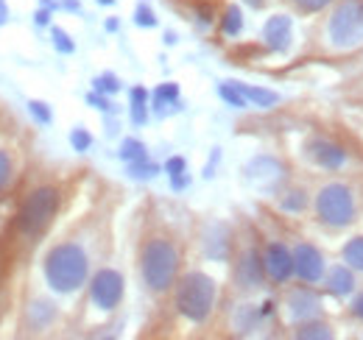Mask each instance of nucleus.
Instances as JSON below:
<instances>
[{"instance_id":"1","label":"nucleus","mask_w":363,"mask_h":340,"mask_svg":"<svg viewBox=\"0 0 363 340\" xmlns=\"http://www.w3.org/2000/svg\"><path fill=\"white\" fill-rule=\"evenodd\" d=\"M45 276L53 290L73 293L87 282V254L76 243L56 246L45 259Z\"/></svg>"},{"instance_id":"2","label":"nucleus","mask_w":363,"mask_h":340,"mask_svg":"<svg viewBox=\"0 0 363 340\" xmlns=\"http://www.w3.org/2000/svg\"><path fill=\"white\" fill-rule=\"evenodd\" d=\"M177 271H179V254L174 249L171 240H148L143 249V279L151 290L162 293L177 282Z\"/></svg>"},{"instance_id":"3","label":"nucleus","mask_w":363,"mask_h":340,"mask_svg":"<svg viewBox=\"0 0 363 340\" xmlns=\"http://www.w3.org/2000/svg\"><path fill=\"white\" fill-rule=\"evenodd\" d=\"M216 304V282L204 273H187L177 290V307L184 318L201 324Z\"/></svg>"},{"instance_id":"4","label":"nucleus","mask_w":363,"mask_h":340,"mask_svg":"<svg viewBox=\"0 0 363 340\" xmlns=\"http://www.w3.org/2000/svg\"><path fill=\"white\" fill-rule=\"evenodd\" d=\"M56 207H59V193H56L53 187L37 190V193L23 204V210H20V215H17V226H20V232L28 234V237L43 234L48 226H50L53 215H56Z\"/></svg>"},{"instance_id":"5","label":"nucleus","mask_w":363,"mask_h":340,"mask_svg":"<svg viewBox=\"0 0 363 340\" xmlns=\"http://www.w3.org/2000/svg\"><path fill=\"white\" fill-rule=\"evenodd\" d=\"M316 210H318V217L324 223H330V226H347L352 220V215H355L350 187H344V184H327L318 193Z\"/></svg>"},{"instance_id":"6","label":"nucleus","mask_w":363,"mask_h":340,"mask_svg":"<svg viewBox=\"0 0 363 340\" xmlns=\"http://www.w3.org/2000/svg\"><path fill=\"white\" fill-rule=\"evenodd\" d=\"M333 40L341 45L352 42L363 34V0H344L330 23Z\"/></svg>"},{"instance_id":"7","label":"nucleus","mask_w":363,"mask_h":340,"mask_svg":"<svg viewBox=\"0 0 363 340\" xmlns=\"http://www.w3.org/2000/svg\"><path fill=\"white\" fill-rule=\"evenodd\" d=\"M123 298V276L118 271H98L92 279V301L101 310H115Z\"/></svg>"},{"instance_id":"8","label":"nucleus","mask_w":363,"mask_h":340,"mask_svg":"<svg viewBox=\"0 0 363 340\" xmlns=\"http://www.w3.org/2000/svg\"><path fill=\"white\" fill-rule=\"evenodd\" d=\"M294 271L299 273L302 282H316V279L324 276V259H321L316 246H311V243L296 246V251H294Z\"/></svg>"},{"instance_id":"9","label":"nucleus","mask_w":363,"mask_h":340,"mask_svg":"<svg viewBox=\"0 0 363 340\" xmlns=\"http://www.w3.org/2000/svg\"><path fill=\"white\" fill-rule=\"evenodd\" d=\"M308 157L316 162L318 168H327V170H338L347 162V151L341 145L330 142V140H311Z\"/></svg>"},{"instance_id":"10","label":"nucleus","mask_w":363,"mask_h":340,"mask_svg":"<svg viewBox=\"0 0 363 340\" xmlns=\"http://www.w3.org/2000/svg\"><path fill=\"white\" fill-rule=\"evenodd\" d=\"M266 276V259H260V254L252 249L240 256L238 268H235V279L240 288H257Z\"/></svg>"},{"instance_id":"11","label":"nucleus","mask_w":363,"mask_h":340,"mask_svg":"<svg viewBox=\"0 0 363 340\" xmlns=\"http://www.w3.org/2000/svg\"><path fill=\"white\" fill-rule=\"evenodd\" d=\"M266 273L274 282H288L294 273V254L282 246V243H272L266 249Z\"/></svg>"},{"instance_id":"12","label":"nucleus","mask_w":363,"mask_h":340,"mask_svg":"<svg viewBox=\"0 0 363 340\" xmlns=\"http://www.w3.org/2000/svg\"><path fill=\"white\" fill-rule=\"evenodd\" d=\"M263 40L272 50H288V45H291V20L282 17V14L272 17L266 23V28H263Z\"/></svg>"},{"instance_id":"13","label":"nucleus","mask_w":363,"mask_h":340,"mask_svg":"<svg viewBox=\"0 0 363 340\" xmlns=\"http://www.w3.org/2000/svg\"><path fill=\"white\" fill-rule=\"evenodd\" d=\"M352 288H355V276H352L350 265H338V268L327 271V290L330 293L347 296V293H352Z\"/></svg>"},{"instance_id":"14","label":"nucleus","mask_w":363,"mask_h":340,"mask_svg":"<svg viewBox=\"0 0 363 340\" xmlns=\"http://www.w3.org/2000/svg\"><path fill=\"white\" fill-rule=\"evenodd\" d=\"M232 84L243 92V98H246V101H252V103H255V106H260V109H272V106H277V101H279V95H277V92H272V89L238 84V81H232Z\"/></svg>"},{"instance_id":"15","label":"nucleus","mask_w":363,"mask_h":340,"mask_svg":"<svg viewBox=\"0 0 363 340\" xmlns=\"http://www.w3.org/2000/svg\"><path fill=\"white\" fill-rule=\"evenodd\" d=\"M171 103H177V106H179V86L177 84L157 86V89H154V101H151L154 112H157V115H165Z\"/></svg>"},{"instance_id":"16","label":"nucleus","mask_w":363,"mask_h":340,"mask_svg":"<svg viewBox=\"0 0 363 340\" xmlns=\"http://www.w3.org/2000/svg\"><path fill=\"white\" fill-rule=\"evenodd\" d=\"M288 307H291V312L296 315V318H308V315H313L318 310V298L311 293V290H296L294 296H291V301H288Z\"/></svg>"},{"instance_id":"17","label":"nucleus","mask_w":363,"mask_h":340,"mask_svg":"<svg viewBox=\"0 0 363 340\" xmlns=\"http://www.w3.org/2000/svg\"><path fill=\"white\" fill-rule=\"evenodd\" d=\"M148 120V89L145 86H135L132 89V123L143 126Z\"/></svg>"},{"instance_id":"18","label":"nucleus","mask_w":363,"mask_h":340,"mask_svg":"<svg viewBox=\"0 0 363 340\" xmlns=\"http://www.w3.org/2000/svg\"><path fill=\"white\" fill-rule=\"evenodd\" d=\"M121 159H126V162H137V159H145V145L135 140V137H129V140H123L121 142Z\"/></svg>"},{"instance_id":"19","label":"nucleus","mask_w":363,"mask_h":340,"mask_svg":"<svg viewBox=\"0 0 363 340\" xmlns=\"http://www.w3.org/2000/svg\"><path fill=\"white\" fill-rule=\"evenodd\" d=\"M218 95L227 101L232 109H246V106H249V101L243 98V92H240L235 84H221L218 86Z\"/></svg>"},{"instance_id":"20","label":"nucleus","mask_w":363,"mask_h":340,"mask_svg":"<svg viewBox=\"0 0 363 340\" xmlns=\"http://www.w3.org/2000/svg\"><path fill=\"white\" fill-rule=\"evenodd\" d=\"M240 28H243V14H240L238 6H229L227 14H224V34L227 37H238Z\"/></svg>"},{"instance_id":"21","label":"nucleus","mask_w":363,"mask_h":340,"mask_svg":"<svg viewBox=\"0 0 363 340\" xmlns=\"http://www.w3.org/2000/svg\"><path fill=\"white\" fill-rule=\"evenodd\" d=\"M344 259H347V265H350V268L363 271V237H355L352 243H347V249H344Z\"/></svg>"},{"instance_id":"22","label":"nucleus","mask_w":363,"mask_h":340,"mask_svg":"<svg viewBox=\"0 0 363 340\" xmlns=\"http://www.w3.org/2000/svg\"><path fill=\"white\" fill-rule=\"evenodd\" d=\"M50 40H53V45H56V50H59V53H65V56L76 53V42L67 37V31H65V28L53 26V28H50Z\"/></svg>"},{"instance_id":"23","label":"nucleus","mask_w":363,"mask_h":340,"mask_svg":"<svg viewBox=\"0 0 363 340\" xmlns=\"http://www.w3.org/2000/svg\"><path fill=\"white\" fill-rule=\"evenodd\" d=\"M160 168L154 165V162H148V159H137V162H129V176L132 178H151V176H157Z\"/></svg>"},{"instance_id":"24","label":"nucleus","mask_w":363,"mask_h":340,"mask_svg":"<svg viewBox=\"0 0 363 340\" xmlns=\"http://www.w3.org/2000/svg\"><path fill=\"white\" fill-rule=\"evenodd\" d=\"M28 112H31V118H34L37 123H43V126H48V123L53 120L50 106H48V103H43V101H28Z\"/></svg>"},{"instance_id":"25","label":"nucleus","mask_w":363,"mask_h":340,"mask_svg":"<svg viewBox=\"0 0 363 340\" xmlns=\"http://www.w3.org/2000/svg\"><path fill=\"white\" fill-rule=\"evenodd\" d=\"M92 84H95V92H104V95H112V92H118V89H121V81H118V76H112V73H104V76H98Z\"/></svg>"},{"instance_id":"26","label":"nucleus","mask_w":363,"mask_h":340,"mask_svg":"<svg viewBox=\"0 0 363 340\" xmlns=\"http://www.w3.org/2000/svg\"><path fill=\"white\" fill-rule=\"evenodd\" d=\"M70 145H73L79 154L90 151V145H92L90 131H84V128H73V131H70Z\"/></svg>"},{"instance_id":"27","label":"nucleus","mask_w":363,"mask_h":340,"mask_svg":"<svg viewBox=\"0 0 363 340\" xmlns=\"http://www.w3.org/2000/svg\"><path fill=\"white\" fill-rule=\"evenodd\" d=\"M135 23L140 28H154V26H157V17H154V11H151L145 3H140L135 8Z\"/></svg>"},{"instance_id":"28","label":"nucleus","mask_w":363,"mask_h":340,"mask_svg":"<svg viewBox=\"0 0 363 340\" xmlns=\"http://www.w3.org/2000/svg\"><path fill=\"white\" fill-rule=\"evenodd\" d=\"M305 204H308L305 193H291L288 198H282V210H291V212H296V210H305Z\"/></svg>"},{"instance_id":"29","label":"nucleus","mask_w":363,"mask_h":340,"mask_svg":"<svg viewBox=\"0 0 363 340\" xmlns=\"http://www.w3.org/2000/svg\"><path fill=\"white\" fill-rule=\"evenodd\" d=\"M299 338H330V327H318V324H305L299 329Z\"/></svg>"},{"instance_id":"30","label":"nucleus","mask_w":363,"mask_h":340,"mask_svg":"<svg viewBox=\"0 0 363 340\" xmlns=\"http://www.w3.org/2000/svg\"><path fill=\"white\" fill-rule=\"evenodd\" d=\"M9 176H11V159L6 151H0V190L9 184Z\"/></svg>"},{"instance_id":"31","label":"nucleus","mask_w":363,"mask_h":340,"mask_svg":"<svg viewBox=\"0 0 363 340\" xmlns=\"http://www.w3.org/2000/svg\"><path fill=\"white\" fill-rule=\"evenodd\" d=\"M87 103L95 106V109H101V112H109V109H112V103L106 101L104 92H90V95H87Z\"/></svg>"},{"instance_id":"32","label":"nucleus","mask_w":363,"mask_h":340,"mask_svg":"<svg viewBox=\"0 0 363 340\" xmlns=\"http://www.w3.org/2000/svg\"><path fill=\"white\" fill-rule=\"evenodd\" d=\"M165 173H168V176H179V173H187V162H184L182 157H171V159L165 162Z\"/></svg>"},{"instance_id":"33","label":"nucleus","mask_w":363,"mask_h":340,"mask_svg":"<svg viewBox=\"0 0 363 340\" xmlns=\"http://www.w3.org/2000/svg\"><path fill=\"white\" fill-rule=\"evenodd\" d=\"M299 8H305V11H316V8H324L330 0H294Z\"/></svg>"},{"instance_id":"34","label":"nucleus","mask_w":363,"mask_h":340,"mask_svg":"<svg viewBox=\"0 0 363 340\" xmlns=\"http://www.w3.org/2000/svg\"><path fill=\"white\" fill-rule=\"evenodd\" d=\"M187 184H190V176H187V173H179V176H171V187H174V190H184Z\"/></svg>"},{"instance_id":"35","label":"nucleus","mask_w":363,"mask_h":340,"mask_svg":"<svg viewBox=\"0 0 363 340\" xmlns=\"http://www.w3.org/2000/svg\"><path fill=\"white\" fill-rule=\"evenodd\" d=\"M34 17H37V26H48V23H50V8H45V6H43V8H40Z\"/></svg>"},{"instance_id":"36","label":"nucleus","mask_w":363,"mask_h":340,"mask_svg":"<svg viewBox=\"0 0 363 340\" xmlns=\"http://www.w3.org/2000/svg\"><path fill=\"white\" fill-rule=\"evenodd\" d=\"M352 312H355L358 318H363V293L358 298H355V304H352Z\"/></svg>"},{"instance_id":"37","label":"nucleus","mask_w":363,"mask_h":340,"mask_svg":"<svg viewBox=\"0 0 363 340\" xmlns=\"http://www.w3.org/2000/svg\"><path fill=\"white\" fill-rule=\"evenodd\" d=\"M65 8H67V11H79L82 6H79V0H65Z\"/></svg>"},{"instance_id":"38","label":"nucleus","mask_w":363,"mask_h":340,"mask_svg":"<svg viewBox=\"0 0 363 340\" xmlns=\"http://www.w3.org/2000/svg\"><path fill=\"white\" fill-rule=\"evenodd\" d=\"M6 17H9V8H6V3H3V0H0V26H3V23H6Z\"/></svg>"},{"instance_id":"39","label":"nucleus","mask_w":363,"mask_h":340,"mask_svg":"<svg viewBox=\"0 0 363 340\" xmlns=\"http://www.w3.org/2000/svg\"><path fill=\"white\" fill-rule=\"evenodd\" d=\"M106 31H118V20H106Z\"/></svg>"},{"instance_id":"40","label":"nucleus","mask_w":363,"mask_h":340,"mask_svg":"<svg viewBox=\"0 0 363 340\" xmlns=\"http://www.w3.org/2000/svg\"><path fill=\"white\" fill-rule=\"evenodd\" d=\"M165 42L174 45V42H177V34H171V31H168V34H165Z\"/></svg>"},{"instance_id":"41","label":"nucleus","mask_w":363,"mask_h":340,"mask_svg":"<svg viewBox=\"0 0 363 340\" xmlns=\"http://www.w3.org/2000/svg\"><path fill=\"white\" fill-rule=\"evenodd\" d=\"M98 3H101V6H112L115 0H98Z\"/></svg>"},{"instance_id":"42","label":"nucleus","mask_w":363,"mask_h":340,"mask_svg":"<svg viewBox=\"0 0 363 340\" xmlns=\"http://www.w3.org/2000/svg\"><path fill=\"white\" fill-rule=\"evenodd\" d=\"M246 3H252V6H263V0H246Z\"/></svg>"}]
</instances>
